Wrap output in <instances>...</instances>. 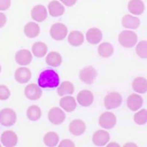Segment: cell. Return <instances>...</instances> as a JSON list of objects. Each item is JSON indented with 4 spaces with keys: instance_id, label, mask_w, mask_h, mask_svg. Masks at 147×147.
<instances>
[{
    "instance_id": "obj_1",
    "label": "cell",
    "mask_w": 147,
    "mask_h": 147,
    "mask_svg": "<svg viewBox=\"0 0 147 147\" xmlns=\"http://www.w3.org/2000/svg\"><path fill=\"white\" fill-rule=\"evenodd\" d=\"M38 83L41 88H54L58 87L60 77L55 71L47 69L40 73Z\"/></svg>"
},
{
    "instance_id": "obj_2",
    "label": "cell",
    "mask_w": 147,
    "mask_h": 147,
    "mask_svg": "<svg viewBox=\"0 0 147 147\" xmlns=\"http://www.w3.org/2000/svg\"><path fill=\"white\" fill-rule=\"evenodd\" d=\"M119 43L124 48H132L138 43V35L132 30H123L119 35Z\"/></svg>"
},
{
    "instance_id": "obj_3",
    "label": "cell",
    "mask_w": 147,
    "mask_h": 147,
    "mask_svg": "<svg viewBox=\"0 0 147 147\" xmlns=\"http://www.w3.org/2000/svg\"><path fill=\"white\" fill-rule=\"evenodd\" d=\"M17 121V114L13 109L5 107L0 110V124L6 127H11Z\"/></svg>"
},
{
    "instance_id": "obj_4",
    "label": "cell",
    "mask_w": 147,
    "mask_h": 147,
    "mask_svg": "<svg viewBox=\"0 0 147 147\" xmlns=\"http://www.w3.org/2000/svg\"><path fill=\"white\" fill-rule=\"evenodd\" d=\"M122 103V96L119 92H110L105 96L104 105L107 110H113L121 106Z\"/></svg>"
},
{
    "instance_id": "obj_5",
    "label": "cell",
    "mask_w": 147,
    "mask_h": 147,
    "mask_svg": "<svg viewBox=\"0 0 147 147\" xmlns=\"http://www.w3.org/2000/svg\"><path fill=\"white\" fill-rule=\"evenodd\" d=\"M50 36L55 40H63L68 35V27L63 23H55L51 26L49 30Z\"/></svg>"
},
{
    "instance_id": "obj_6",
    "label": "cell",
    "mask_w": 147,
    "mask_h": 147,
    "mask_svg": "<svg viewBox=\"0 0 147 147\" xmlns=\"http://www.w3.org/2000/svg\"><path fill=\"white\" fill-rule=\"evenodd\" d=\"M116 123V115L112 112H104L99 117V125L104 129H110L113 128Z\"/></svg>"
},
{
    "instance_id": "obj_7",
    "label": "cell",
    "mask_w": 147,
    "mask_h": 147,
    "mask_svg": "<svg viewBox=\"0 0 147 147\" xmlns=\"http://www.w3.org/2000/svg\"><path fill=\"white\" fill-rule=\"evenodd\" d=\"M65 119H66L65 113L64 112V110L62 108H60V107H52L48 113L49 121L55 125H59V124H63Z\"/></svg>"
},
{
    "instance_id": "obj_8",
    "label": "cell",
    "mask_w": 147,
    "mask_h": 147,
    "mask_svg": "<svg viewBox=\"0 0 147 147\" xmlns=\"http://www.w3.org/2000/svg\"><path fill=\"white\" fill-rule=\"evenodd\" d=\"M97 76V71L94 67L86 66L82 69L79 74L80 80L84 83L90 85L93 83Z\"/></svg>"
},
{
    "instance_id": "obj_9",
    "label": "cell",
    "mask_w": 147,
    "mask_h": 147,
    "mask_svg": "<svg viewBox=\"0 0 147 147\" xmlns=\"http://www.w3.org/2000/svg\"><path fill=\"white\" fill-rule=\"evenodd\" d=\"M41 88L35 83H30L24 88V95L30 100H38L42 96Z\"/></svg>"
},
{
    "instance_id": "obj_10",
    "label": "cell",
    "mask_w": 147,
    "mask_h": 147,
    "mask_svg": "<svg viewBox=\"0 0 147 147\" xmlns=\"http://www.w3.org/2000/svg\"><path fill=\"white\" fill-rule=\"evenodd\" d=\"M110 133L105 129H99L96 131L92 136V141L97 146H104L110 142Z\"/></svg>"
},
{
    "instance_id": "obj_11",
    "label": "cell",
    "mask_w": 147,
    "mask_h": 147,
    "mask_svg": "<svg viewBox=\"0 0 147 147\" xmlns=\"http://www.w3.org/2000/svg\"><path fill=\"white\" fill-rule=\"evenodd\" d=\"M0 140L4 146L13 147L18 144V136L13 130L4 131L1 135Z\"/></svg>"
},
{
    "instance_id": "obj_12",
    "label": "cell",
    "mask_w": 147,
    "mask_h": 147,
    "mask_svg": "<svg viewBox=\"0 0 147 147\" xmlns=\"http://www.w3.org/2000/svg\"><path fill=\"white\" fill-rule=\"evenodd\" d=\"M32 77V71L29 68L22 66L16 70L14 74L15 80L19 84H24L30 82Z\"/></svg>"
},
{
    "instance_id": "obj_13",
    "label": "cell",
    "mask_w": 147,
    "mask_h": 147,
    "mask_svg": "<svg viewBox=\"0 0 147 147\" xmlns=\"http://www.w3.org/2000/svg\"><path fill=\"white\" fill-rule=\"evenodd\" d=\"M16 62L22 66L29 65L32 60V54L28 49H24L17 51L15 55Z\"/></svg>"
},
{
    "instance_id": "obj_14",
    "label": "cell",
    "mask_w": 147,
    "mask_h": 147,
    "mask_svg": "<svg viewBox=\"0 0 147 147\" xmlns=\"http://www.w3.org/2000/svg\"><path fill=\"white\" fill-rule=\"evenodd\" d=\"M94 101V94L89 90H82L79 92L77 96V102L82 107H89Z\"/></svg>"
},
{
    "instance_id": "obj_15",
    "label": "cell",
    "mask_w": 147,
    "mask_h": 147,
    "mask_svg": "<svg viewBox=\"0 0 147 147\" xmlns=\"http://www.w3.org/2000/svg\"><path fill=\"white\" fill-rule=\"evenodd\" d=\"M31 17L35 22H43L48 17V12L43 5H37L31 10Z\"/></svg>"
},
{
    "instance_id": "obj_16",
    "label": "cell",
    "mask_w": 147,
    "mask_h": 147,
    "mask_svg": "<svg viewBox=\"0 0 147 147\" xmlns=\"http://www.w3.org/2000/svg\"><path fill=\"white\" fill-rule=\"evenodd\" d=\"M102 37H103L102 32L100 29L97 28V27L90 28L85 34V38L89 44H92V45H96V44H99L102 40Z\"/></svg>"
},
{
    "instance_id": "obj_17",
    "label": "cell",
    "mask_w": 147,
    "mask_h": 147,
    "mask_svg": "<svg viewBox=\"0 0 147 147\" xmlns=\"http://www.w3.org/2000/svg\"><path fill=\"white\" fill-rule=\"evenodd\" d=\"M60 107L68 113H71L76 110L77 108V101L75 98L72 96L71 95L64 96L60 99Z\"/></svg>"
},
{
    "instance_id": "obj_18",
    "label": "cell",
    "mask_w": 147,
    "mask_h": 147,
    "mask_svg": "<svg viewBox=\"0 0 147 147\" xmlns=\"http://www.w3.org/2000/svg\"><path fill=\"white\" fill-rule=\"evenodd\" d=\"M143 104H144L143 97L137 94H130L127 99V107L130 110L135 111V112L141 108Z\"/></svg>"
},
{
    "instance_id": "obj_19",
    "label": "cell",
    "mask_w": 147,
    "mask_h": 147,
    "mask_svg": "<svg viewBox=\"0 0 147 147\" xmlns=\"http://www.w3.org/2000/svg\"><path fill=\"white\" fill-rule=\"evenodd\" d=\"M69 132L74 136H80L86 130V124L81 119H74L69 123Z\"/></svg>"
},
{
    "instance_id": "obj_20",
    "label": "cell",
    "mask_w": 147,
    "mask_h": 147,
    "mask_svg": "<svg viewBox=\"0 0 147 147\" xmlns=\"http://www.w3.org/2000/svg\"><path fill=\"white\" fill-rule=\"evenodd\" d=\"M140 21L136 16L127 14L122 18L121 25L126 29L136 30L140 27Z\"/></svg>"
},
{
    "instance_id": "obj_21",
    "label": "cell",
    "mask_w": 147,
    "mask_h": 147,
    "mask_svg": "<svg viewBox=\"0 0 147 147\" xmlns=\"http://www.w3.org/2000/svg\"><path fill=\"white\" fill-rule=\"evenodd\" d=\"M48 11L51 16L59 17L64 14L65 7L62 3H60L57 0H53L49 3Z\"/></svg>"
},
{
    "instance_id": "obj_22",
    "label": "cell",
    "mask_w": 147,
    "mask_h": 147,
    "mask_svg": "<svg viewBox=\"0 0 147 147\" xmlns=\"http://www.w3.org/2000/svg\"><path fill=\"white\" fill-rule=\"evenodd\" d=\"M127 8L132 15L140 16L144 12L145 5L142 0H130L128 2Z\"/></svg>"
},
{
    "instance_id": "obj_23",
    "label": "cell",
    "mask_w": 147,
    "mask_h": 147,
    "mask_svg": "<svg viewBox=\"0 0 147 147\" xmlns=\"http://www.w3.org/2000/svg\"><path fill=\"white\" fill-rule=\"evenodd\" d=\"M67 36H68L69 44L74 47L81 46L85 40V36L83 33L79 30H73Z\"/></svg>"
},
{
    "instance_id": "obj_24",
    "label": "cell",
    "mask_w": 147,
    "mask_h": 147,
    "mask_svg": "<svg viewBox=\"0 0 147 147\" xmlns=\"http://www.w3.org/2000/svg\"><path fill=\"white\" fill-rule=\"evenodd\" d=\"M132 90L137 94H146L147 92V80L145 77H136L132 81Z\"/></svg>"
},
{
    "instance_id": "obj_25",
    "label": "cell",
    "mask_w": 147,
    "mask_h": 147,
    "mask_svg": "<svg viewBox=\"0 0 147 147\" xmlns=\"http://www.w3.org/2000/svg\"><path fill=\"white\" fill-rule=\"evenodd\" d=\"M24 32L27 38H35L40 34V26L35 22H28L24 27Z\"/></svg>"
},
{
    "instance_id": "obj_26",
    "label": "cell",
    "mask_w": 147,
    "mask_h": 147,
    "mask_svg": "<svg viewBox=\"0 0 147 147\" xmlns=\"http://www.w3.org/2000/svg\"><path fill=\"white\" fill-rule=\"evenodd\" d=\"M63 62V57L58 52L52 51L47 55L46 63L52 67L60 66Z\"/></svg>"
},
{
    "instance_id": "obj_27",
    "label": "cell",
    "mask_w": 147,
    "mask_h": 147,
    "mask_svg": "<svg viewBox=\"0 0 147 147\" xmlns=\"http://www.w3.org/2000/svg\"><path fill=\"white\" fill-rule=\"evenodd\" d=\"M47 52H48V47L44 42H35L32 47V54L35 57L38 58L45 57L47 55Z\"/></svg>"
},
{
    "instance_id": "obj_28",
    "label": "cell",
    "mask_w": 147,
    "mask_h": 147,
    "mask_svg": "<svg viewBox=\"0 0 147 147\" xmlns=\"http://www.w3.org/2000/svg\"><path fill=\"white\" fill-rule=\"evenodd\" d=\"M97 51L100 57L107 58L113 55L114 48L112 44L109 42H102L98 47Z\"/></svg>"
},
{
    "instance_id": "obj_29",
    "label": "cell",
    "mask_w": 147,
    "mask_h": 147,
    "mask_svg": "<svg viewBox=\"0 0 147 147\" xmlns=\"http://www.w3.org/2000/svg\"><path fill=\"white\" fill-rule=\"evenodd\" d=\"M57 91L58 95L60 96L72 95L74 92V85L70 81H64L59 85Z\"/></svg>"
},
{
    "instance_id": "obj_30",
    "label": "cell",
    "mask_w": 147,
    "mask_h": 147,
    "mask_svg": "<svg viewBox=\"0 0 147 147\" xmlns=\"http://www.w3.org/2000/svg\"><path fill=\"white\" fill-rule=\"evenodd\" d=\"M44 143L47 146H56L58 145L59 141H60V138H59L58 134L55 132H48L46 133L44 136Z\"/></svg>"
},
{
    "instance_id": "obj_31",
    "label": "cell",
    "mask_w": 147,
    "mask_h": 147,
    "mask_svg": "<svg viewBox=\"0 0 147 147\" xmlns=\"http://www.w3.org/2000/svg\"><path fill=\"white\" fill-rule=\"evenodd\" d=\"M42 112L40 107L36 105H31L27 108V116L29 120L32 121H36L41 117Z\"/></svg>"
},
{
    "instance_id": "obj_32",
    "label": "cell",
    "mask_w": 147,
    "mask_h": 147,
    "mask_svg": "<svg viewBox=\"0 0 147 147\" xmlns=\"http://www.w3.org/2000/svg\"><path fill=\"white\" fill-rule=\"evenodd\" d=\"M133 120L138 125H145L147 122V110L146 109L137 110L133 116Z\"/></svg>"
},
{
    "instance_id": "obj_33",
    "label": "cell",
    "mask_w": 147,
    "mask_h": 147,
    "mask_svg": "<svg viewBox=\"0 0 147 147\" xmlns=\"http://www.w3.org/2000/svg\"><path fill=\"white\" fill-rule=\"evenodd\" d=\"M136 52L137 55L140 58H147V41L146 40H141L137 43Z\"/></svg>"
},
{
    "instance_id": "obj_34",
    "label": "cell",
    "mask_w": 147,
    "mask_h": 147,
    "mask_svg": "<svg viewBox=\"0 0 147 147\" xmlns=\"http://www.w3.org/2000/svg\"><path fill=\"white\" fill-rule=\"evenodd\" d=\"M11 92L7 86L5 85H0V100H7L10 98Z\"/></svg>"
},
{
    "instance_id": "obj_35",
    "label": "cell",
    "mask_w": 147,
    "mask_h": 147,
    "mask_svg": "<svg viewBox=\"0 0 147 147\" xmlns=\"http://www.w3.org/2000/svg\"><path fill=\"white\" fill-rule=\"evenodd\" d=\"M11 6V0H0V11L8 10Z\"/></svg>"
},
{
    "instance_id": "obj_36",
    "label": "cell",
    "mask_w": 147,
    "mask_h": 147,
    "mask_svg": "<svg viewBox=\"0 0 147 147\" xmlns=\"http://www.w3.org/2000/svg\"><path fill=\"white\" fill-rule=\"evenodd\" d=\"M59 147H75V144L70 139H63L58 144Z\"/></svg>"
},
{
    "instance_id": "obj_37",
    "label": "cell",
    "mask_w": 147,
    "mask_h": 147,
    "mask_svg": "<svg viewBox=\"0 0 147 147\" xmlns=\"http://www.w3.org/2000/svg\"><path fill=\"white\" fill-rule=\"evenodd\" d=\"M62 4L67 7H73L77 2V0H60Z\"/></svg>"
},
{
    "instance_id": "obj_38",
    "label": "cell",
    "mask_w": 147,
    "mask_h": 147,
    "mask_svg": "<svg viewBox=\"0 0 147 147\" xmlns=\"http://www.w3.org/2000/svg\"><path fill=\"white\" fill-rule=\"evenodd\" d=\"M7 23V17L3 13L0 12V28L3 27Z\"/></svg>"
},
{
    "instance_id": "obj_39",
    "label": "cell",
    "mask_w": 147,
    "mask_h": 147,
    "mask_svg": "<svg viewBox=\"0 0 147 147\" xmlns=\"http://www.w3.org/2000/svg\"><path fill=\"white\" fill-rule=\"evenodd\" d=\"M107 146H108V147H120L121 145L120 144H118V143L113 141V142H110V143H109V144H107Z\"/></svg>"
},
{
    "instance_id": "obj_40",
    "label": "cell",
    "mask_w": 147,
    "mask_h": 147,
    "mask_svg": "<svg viewBox=\"0 0 147 147\" xmlns=\"http://www.w3.org/2000/svg\"><path fill=\"white\" fill-rule=\"evenodd\" d=\"M124 146H125V147H138V145L137 144H135V143L130 142V143H127V144H125L124 145Z\"/></svg>"
},
{
    "instance_id": "obj_41",
    "label": "cell",
    "mask_w": 147,
    "mask_h": 147,
    "mask_svg": "<svg viewBox=\"0 0 147 147\" xmlns=\"http://www.w3.org/2000/svg\"><path fill=\"white\" fill-rule=\"evenodd\" d=\"M1 71H2V66L0 65V73H1Z\"/></svg>"
},
{
    "instance_id": "obj_42",
    "label": "cell",
    "mask_w": 147,
    "mask_h": 147,
    "mask_svg": "<svg viewBox=\"0 0 147 147\" xmlns=\"http://www.w3.org/2000/svg\"><path fill=\"white\" fill-rule=\"evenodd\" d=\"M1 146H2V144H0V147H1Z\"/></svg>"
}]
</instances>
